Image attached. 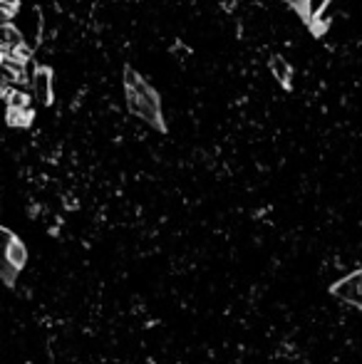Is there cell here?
<instances>
[{
	"instance_id": "cell-12",
	"label": "cell",
	"mask_w": 362,
	"mask_h": 364,
	"mask_svg": "<svg viewBox=\"0 0 362 364\" xmlns=\"http://www.w3.org/2000/svg\"><path fill=\"white\" fill-rule=\"evenodd\" d=\"M3 6L8 8V10H13V13H17V8H20V0H0Z\"/></svg>"
},
{
	"instance_id": "cell-11",
	"label": "cell",
	"mask_w": 362,
	"mask_h": 364,
	"mask_svg": "<svg viewBox=\"0 0 362 364\" xmlns=\"http://www.w3.org/2000/svg\"><path fill=\"white\" fill-rule=\"evenodd\" d=\"M338 3H345V0H323V8H320V13H318V15H310V17H320L325 10H330V8H335V6H338Z\"/></svg>"
},
{
	"instance_id": "cell-3",
	"label": "cell",
	"mask_w": 362,
	"mask_h": 364,
	"mask_svg": "<svg viewBox=\"0 0 362 364\" xmlns=\"http://www.w3.org/2000/svg\"><path fill=\"white\" fill-rule=\"evenodd\" d=\"M30 92H33V100H38L40 105L50 107L52 105V97H55V92H52V70L50 67H35L33 75H30Z\"/></svg>"
},
{
	"instance_id": "cell-2",
	"label": "cell",
	"mask_w": 362,
	"mask_h": 364,
	"mask_svg": "<svg viewBox=\"0 0 362 364\" xmlns=\"http://www.w3.org/2000/svg\"><path fill=\"white\" fill-rule=\"evenodd\" d=\"M330 293H333L338 300H342V303L362 310V271H355L352 275L338 280L333 287H330Z\"/></svg>"
},
{
	"instance_id": "cell-8",
	"label": "cell",
	"mask_w": 362,
	"mask_h": 364,
	"mask_svg": "<svg viewBox=\"0 0 362 364\" xmlns=\"http://www.w3.org/2000/svg\"><path fill=\"white\" fill-rule=\"evenodd\" d=\"M6 100H8V107H30V94L22 92V89H17V87L8 89Z\"/></svg>"
},
{
	"instance_id": "cell-4",
	"label": "cell",
	"mask_w": 362,
	"mask_h": 364,
	"mask_svg": "<svg viewBox=\"0 0 362 364\" xmlns=\"http://www.w3.org/2000/svg\"><path fill=\"white\" fill-rule=\"evenodd\" d=\"M6 258L17 273H20L22 268H25V263H28V248H25V243H22L17 236H15V241L6 248Z\"/></svg>"
},
{
	"instance_id": "cell-6",
	"label": "cell",
	"mask_w": 362,
	"mask_h": 364,
	"mask_svg": "<svg viewBox=\"0 0 362 364\" xmlns=\"http://www.w3.org/2000/svg\"><path fill=\"white\" fill-rule=\"evenodd\" d=\"M6 121H8V127H17V129L30 127V121H33V109H30V107H8Z\"/></svg>"
},
{
	"instance_id": "cell-10",
	"label": "cell",
	"mask_w": 362,
	"mask_h": 364,
	"mask_svg": "<svg viewBox=\"0 0 362 364\" xmlns=\"http://www.w3.org/2000/svg\"><path fill=\"white\" fill-rule=\"evenodd\" d=\"M13 241H15V233L0 226V250H3V253H6V248H8V245H10Z\"/></svg>"
},
{
	"instance_id": "cell-1",
	"label": "cell",
	"mask_w": 362,
	"mask_h": 364,
	"mask_svg": "<svg viewBox=\"0 0 362 364\" xmlns=\"http://www.w3.org/2000/svg\"><path fill=\"white\" fill-rule=\"evenodd\" d=\"M124 97H127V107L134 116H139L156 132H167L159 92L134 67H124Z\"/></svg>"
},
{
	"instance_id": "cell-7",
	"label": "cell",
	"mask_w": 362,
	"mask_h": 364,
	"mask_svg": "<svg viewBox=\"0 0 362 364\" xmlns=\"http://www.w3.org/2000/svg\"><path fill=\"white\" fill-rule=\"evenodd\" d=\"M17 275H20V273H17L15 268H13V265L8 263L6 253L0 250V280L6 282L8 287H13V285H15V280H17Z\"/></svg>"
},
{
	"instance_id": "cell-5",
	"label": "cell",
	"mask_w": 362,
	"mask_h": 364,
	"mask_svg": "<svg viewBox=\"0 0 362 364\" xmlns=\"http://www.w3.org/2000/svg\"><path fill=\"white\" fill-rule=\"evenodd\" d=\"M271 72L276 75V79L280 82V87L290 89V79H293V67L285 57L280 55H273L271 57Z\"/></svg>"
},
{
	"instance_id": "cell-9",
	"label": "cell",
	"mask_w": 362,
	"mask_h": 364,
	"mask_svg": "<svg viewBox=\"0 0 362 364\" xmlns=\"http://www.w3.org/2000/svg\"><path fill=\"white\" fill-rule=\"evenodd\" d=\"M285 6H290L293 10L301 15V20H310V15H312V0H283Z\"/></svg>"
}]
</instances>
